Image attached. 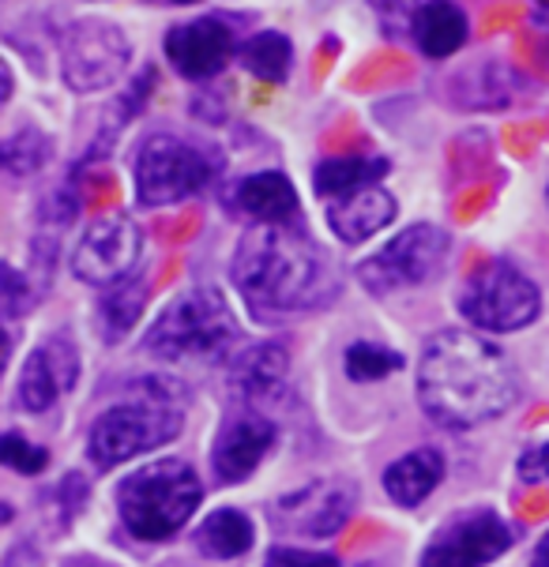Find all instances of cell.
<instances>
[{"label": "cell", "mask_w": 549, "mask_h": 567, "mask_svg": "<svg viewBox=\"0 0 549 567\" xmlns=\"http://www.w3.org/2000/svg\"><path fill=\"white\" fill-rule=\"evenodd\" d=\"M519 377L500 346L475 331H437L418 361V402L445 429H475L516 406Z\"/></svg>", "instance_id": "cell-1"}, {"label": "cell", "mask_w": 549, "mask_h": 567, "mask_svg": "<svg viewBox=\"0 0 549 567\" xmlns=\"http://www.w3.org/2000/svg\"><path fill=\"white\" fill-rule=\"evenodd\" d=\"M241 301L260 320L321 312L339 297V271L297 226H253L230 267Z\"/></svg>", "instance_id": "cell-2"}, {"label": "cell", "mask_w": 549, "mask_h": 567, "mask_svg": "<svg viewBox=\"0 0 549 567\" xmlns=\"http://www.w3.org/2000/svg\"><path fill=\"white\" fill-rule=\"evenodd\" d=\"M185 425L177 388L166 380L140 383V395L102 410L87 436V455L99 470H113L129 458H140L170 440H177Z\"/></svg>", "instance_id": "cell-3"}, {"label": "cell", "mask_w": 549, "mask_h": 567, "mask_svg": "<svg viewBox=\"0 0 549 567\" xmlns=\"http://www.w3.org/2000/svg\"><path fill=\"white\" fill-rule=\"evenodd\" d=\"M237 342V320L215 286H192L173 297L148 327L143 350L166 364H215Z\"/></svg>", "instance_id": "cell-4"}, {"label": "cell", "mask_w": 549, "mask_h": 567, "mask_svg": "<svg viewBox=\"0 0 549 567\" xmlns=\"http://www.w3.org/2000/svg\"><path fill=\"white\" fill-rule=\"evenodd\" d=\"M204 499L196 470L181 458H162L132 470L118 488V512L124 530L140 542H170L185 530L192 512Z\"/></svg>", "instance_id": "cell-5"}, {"label": "cell", "mask_w": 549, "mask_h": 567, "mask_svg": "<svg viewBox=\"0 0 549 567\" xmlns=\"http://www.w3.org/2000/svg\"><path fill=\"white\" fill-rule=\"evenodd\" d=\"M132 177H136V199L143 207H173L211 185L215 158L200 143L181 140L173 132H155L140 143Z\"/></svg>", "instance_id": "cell-6"}, {"label": "cell", "mask_w": 549, "mask_h": 567, "mask_svg": "<svg viewBox=\"0 0 549 567\" xmlns=\"http://www.w3.org/2000/svg\"><path fill=\"white\" fill-rule=\"evenodd\" d=\"M459 312L467 316L478 331L508 334L523 331L527 323L538 320L542 312V293L519 267L508 259H486L467 275L459 290Z\"/></svg>", "instance_id": "cell-7"}, {"label": "cell", "mask_w": 549, "mask_h": 567, "mask_svg": "<svg viewBox=\"0 0 549 567\" xmlns=\"http://www.w3.org/2000/svg\"><path fill=\"white\" fill-rule=\"evenodd\" d=\"M61 80L75 94L105 91L129 72L132 64V42L113 19L87 16L75 19L61 31Z\"/></svg>", "instance_id": "cell-8"}, {"label": "cell", "mask_w": 549, "mask_h": 567, "mask_svg": "<svg viewBox=\"0 0 549 567\" xmlns=\"http://www.w3.org/2000/svg\"><path fill=\"white\" fill-rule=\"evenodd\" d=\"M448 234L433 223H414L392 237L380 252L358 264V278L369 293H395L407 286H426L448 264Z\"/></svg>", "instance_id": "cell-9"}, {"label": "cell", "mask_w": 549, "mask_h": 567, "mask_svg": "<svg viewBox=\"0 0 549 567\" xmlns=\"http://www.w3.org/2000/svg\"><path fill=\"white\" fill-rule=\"evenodd\" d=\"M143 252V234L129 215L99 218L83 229L72 252V275L87 286H113L136 271Z\"/></svg>", "instance_id": "cell-10"}, {"label": "cell", "mask_w": 549, "mask_h": 567, "mask_svg": "<svg viewBox=\"0 0 549 567\" xmlns=\"http://www.w3.org/2000/svg\"><path fill=\"white\" fill-rule=\"evenodd\" d=\"M237 31L234 23L223 16H196L185 19V23L170 27L166 31V61L177 75H185L192 83L215 80L218 72L226 69L237 56Z\"/></svg>", "instance_id": "cell-11"}, {"label": "cell", "mask_w": 549, "mask_h": 567, "mask_svg": "<svg viewBox=\"0 0 549 567\" xmlns=\"http://www.w3.org/2000/svg\"><path fill=\"white\" fill-rule=\"evenodd\" d=\"M358 507V488L343 477H324L305 488H294L283 499H275L272 515L275 526L297 537H332L346 526V518Z\"/></svg>", "instance_id": "cell-12"}, {"label": "cell", "mask_w": 549, "mask_h": 567, "mask_svg": "<svg viewBox=\"0 0 549 567\" xmlns=\"http://www.w3.org/2000/svg\"><path fill=\"white\" fill-rule=\"evenodd\" d=\"M512 530L494 512H470L440 526L421 553V567H486L508 553Z\"/></svg>", "instance_id": "cell-13"}, {"label": "cell", "mask_w": 549, "mask_h": 567, "mask_svg": "<svg viewBox=\"0 0 549 567\" xmlns=\"http://www.w3.org/2000/svg\"><path fill=\"white\" fill-rule=\"evenodd\" d=\"M80 380V350L69 334H53L42 346H34L23 361L16 383V402L27 413H45L61 395H69Z\"/></svg>", "instance_id": "cell-14"}, {"label": "cell", "mask_w": 549, "mask_h": 567, "mask_svg": "<svg viewBox=\"0 0 549 567\" xmlns=\"http://www.w3.org/2000/svg\"><path fill=\"white\" fill-rule=\"evenodd\" d=\"M275 444V425L260 413H241L218 432L211 447V466L223 485H237L253 477V470L264 463V455Z\"/></svg>", "instance_id": "cell-15"}, {"label": "cell", "mask_w": 549, "mask_h": 567, "mask_svg": "<svg viewBox=\"0 0 549 567\" xmlns=\"http://www.w3.org/2000/svg\"><path fill=\"white\" fill-rule=\"evenodd\" d=\"M286 380H291V353L278 342L248 346L230 364V391L241 402H272L286 391Z\"/></svg>", "instance_id": "cell-16"}, {"label": "cell", "mask_w": 549, "mask_h": 567, "mask_svg": "<svg viewBox=\"0 0 549 567\" xmlns=\"http://www.w3.org/2000/svg\"><path fill=\"white\" fill-rule=\"evenodd\" d=\"M234 207L245 218H253L256 226H294V218L302 215L297 192L291 177H283L278 169L253 173V177L234 185Z\"/></svg>", "instance_id": "cell-17"}, {"label": "cell", "mask_w": 549, "mask_h": 567, "mask_svg": "<svg viewBox=\"0 0 549 567\" xmlns=\"http://www.w3.org/2000/svg\"><path fill=\"white\" fill-rule=\"evenodd\" d=\"M392 218H395V199H392V192H384L380 185L358 188V192H350V196L327 204V223H332V234L339 237L343 245L369 241V237L380 234Z\"/></svg>", "instance_id": "cell-18"}, {"label": "cell", "mask_w": 549, "mask_h": 567, "mask_svg": "<svg viewBox=\"0 0 549 567\" xmlns=\"http://www.w3.org/2000/svg\"><path fill=\"white\" fill-rule=\"evenodd\" d=\"M470 34V23L464 8L451 4V0H426L421 8H414L410 19V38L418 42V50L433 56V61H445V56L464 50Z\"/></svg>", "instance_id": "cell-19"}, {"label": "cell", "mask_w": 549, "mask_h": 567, "mask_svg": "<svg viewBox=\"0 0 549 567\" xmlns=\"http://www.w3.org/2000/svg\"><path fill=\"white\" fill-rule=\"evenodd\" d=\"M451 91H456V105L505 110L519 94V75L505 61H478L470 69H459V75L451 80Z\"/></svg>", "instance_id": "cell-20"}, {"label": "cell", "mask_w": 549, "mask_h": 567, "mask_svg": "<svg viewBox=\"0 0 549 567\" xmlns=\"http://www.w3.org/2000/svg\"><path fill=\"white\" fill-rule=\"evenodd\" d=\"M440 477H445V455L437 447H418L384 470V493L399 507H418L440 485Z\"/></svg>", "instance_id": "cell-21"}, {"label": "cell", "mask_w": 549, "mask_h": 567, "mask_svg": "<svg viewBox=\"0 0 549 567\" xmlns=\"http://www.w3.org/2000/svg\"><path fill=\"white\" fill-rule=\"evenodd\" d=\"M384 177H388V162L384 158H324L313 169V188L332 204V199H343L358 188L380 185Z\"/></svg>", "instance_id": "cell-22"}, {"label": "cell", "mask_w": 549, "mask_h": 567, "mask_svg": "<svg viewBox=\"0 0 549 567\" xmlns=\"http://www.w3.org/2000/svg\"><path fill=\"white\" fill-rule=\"evenodd\" d=\"M256 542V530L245 515L234 512V507H223V512L207 515L200 523V530L192 534V545L196 553L211 556V560H237L241 553H248Z\"/></svg>", "instance_id": "cell-23"}, {"label": "cell", "mask_w": 549, "mask_h": 567, "mask_svg": "<svg viewBox=\"0 0 549 567\" xmlns=\"http://www.w3.org/2000/svg\"><path fill=\"white\" fill-rule=\"evenodd\" d=\"M237 61L260 83H286L294 69V42L283 31H256L237 45Z\"/></svg>", "instance_id": "cell-24"}, {"label": "cell", "mask_w": 549, "mask_h": 567, "mask_svg": "<svg viewBox=\"0 0 549 567\" xmlns=\"http://www.w3.org/2000/svg\"><path fill=\"white\" fill-rule=\"evenodd\" d=\"M143 305H148V282L136 275L121 278V282L105 286V297L99 305V327L105 334V342H121L124 334L136 327Z\"/></svg>", "instance_id": "cell-25"}, {"label": "cell", "mask_w": 549, "mask_h": 567, "mask_svg": "<svg viewBox=\"0 0 549 567\" xmlns=\"http://www.w3.org/2000/svg\"><path fill=\"white\" fill-rule=\"evenodd\" d=\"M53 158V140L42 128H19L16 136L0 140V173L31 177Z\"/></svg>", "instance_id": "cell-26"}, {"label": "cell", "mask_w": 549, "mask_h": 567, "mask_svg": "<svg viewBox=\"0 0 549 567\" xmlns=\"http://www.w3.org/2000/svg\"><path fill=\"white\" fill-rule=\"evenodd\" d=\"M403 369V353L388 350L380 342H354L346 350V377L354 383H373V380H388L392 372Z\"/></svg>", "instance_id": "cell-27"}, {"label": "cell", "mask_w": 549, "mask_h": 567, "mask_svg": "<svg viewBox=\"0 0 549 567\" xmlns=\"http://www.w3.org/2000/svg\"><path fill=\"white\" fill-rule=\"evenodd\" d=\"M38 297H42V286L27 271H19V267L0 259V316L19 320V316H27L34 309Z\"/></svg>", "instance_id": "cell-28"}, {"label": "cell", "mask_w": 549, "mask_h": 567, "mask_svg": "<svg viewBox=\"0 0 549 567\" xmlns=\"http://www.w3.org/2000/svg\"><path fill=\"white\" fill-rule=\"evenodd\" d=\"M0 466L16 470V474H23V477H34L50 466V451L31 444V440L19 436V432H0Z\"/></svg>", "instance_id": "cell-29"}, {"label": "cell", "mask_w": 549, "mask_h": 567, "mask_svg": "<svg viewBox=\"0 0 549 567\" xmlns=\"http://www.w3.org/2000/svg\"><path fill=\"white\" fill-rule=\"evenodd\" d=\"M264 567H339V560L327 553H305V549H272Z\"/></svg>", "instance_id": "cell-30"}, {"label": "cell", "mask_w": 549, "mask_h": 567, "mask_svg": "<svg viewBox=\"0 0 549 567\" xmlns=\"http://www.w3.org/2000/svg\"><path fill=\"white\" fill-rule=\"evenodd\" d=\"M519 477L523 482H546L549 477V440L546 444H538L531 451H523V458H519Z\"/></svg>", "instance_id": "cell-31"}, {"label": "cell", "mask_w": 549, "mask_h": 567, "mask_svg": "<svg viewBox=\"0 0 549 567\" xmlns=\"http://www.w3.org/2000/svg\"><path fill=\"white\" fill-rule=\"evenodd\" d=\"M0 567H42V553L34 549V542H19L8 549L4 564Z\"/></svg>", "instance_id": "cell-32"}, {"label": "cell", "mask_w": 549, "mask_h": 567, "mask_svg": "<svg viewBox=\"0 0 549 567\" xmlns=\"http://www.w3.org/2000/svg\"><path fill=\"white\" fill-rule=\"evenodd\" d=\"M12 91H16L12 69H8V64L0 61V110H4V105H8V99H12Z\"/></svg>", "instance_id": "cell-33"}, {"label": "cell", "mask_w": 549, "mask_h": 567, "mask_svg": "<svg viewBox=\"0 0 549 567\" xmlns=\"http://www.w3.org/2000/svg\"><path fill=\"white\" fill-rule=\"evenodd\" d=\"M8 361H12V334H8V327L0 323V372L8 369Z\"/></svg>", "instance_id": "cell-34"}, {"label": "cell", "mask_w": 549, "mask_h": 567, "mask_svg": "<svg viewBox=\"0 0 549 567\" xmlns=\"http://www.w3.org/2000/svg\"><path fill=\"white\" fill-rule=\"evenodd\" d=\"M61 567H113V564H105V560H99V556H69Z\"/></svg>", "instance_id": "cell-35"}, {"label": "cell", "mask_w": 549, "mask_h": 567, "mask_svg": "<svg viewBox=\"0 0 549 567\" xmlns=\"http://www.w3.org/2000/svg\"><path fill=\"white\" fill-rule=\"evenodd\" d=\"M535 567H549V534L538 542V549H535Z\"/></svg>", "instance_id": "cell-36"}, {"label": "cell", "mask_w": 549, "mask_h": 567, "mask_svg": "<svg viewBox=\"0 0 549 567\" xmlns=\"http://www.w3.org/2000/svg\"><path fill=\"white\" fill-rule=\"evenodd\" d=\"M4 523H12V507L0 504V526H4Z\"/></svg>", "instance_id": "cell-37"}, {"label": "cell", "mask_w": 549, "mask_h": 567, "mask_svg": "<svg viewBox=\"0 0 549 567\" xmlns=\"http://www.w3.org/2000/svg\"><path fill=\"white\" fill-rule=\"evenodd\" d=\"M162 4H177V8H189V4H200V0H162Z\"/></svg>", "instance_id": "cell-38"}, {"label": "cell", "mask_w": 549, "mask_h": 567, "mask_svg": "<svg viewBox=\"0 0 549 567\" xmlns=\"http://www.w3.org/2000/svg\"><path fill=\"white\" fill-rule=\"evenodd\" d=\"M538 4H542V8H549V0H538Z\"/></svg>", "instance_id": "cell-39"}, {"label": "cell", "mask_w": 549, "mask_h": 567, "mask_svg": "<svg viewBox=\"0 0 549 567\" xmlns=\"http://www.w3.org/2000/svg\"><path fill=\"white\" fill-rule=\"evenodd\" d=\"M362 567H377V564H362Z\"/></svg>", "instance_id": "cell-40"}, {"label": "cell", "mask_w": 549, "mask_h": 567, "mask_svg": "<svg viewBox=\"0 0 549 567\" xmlns=\"http://www.w3.org/2000/svg\"><path fill=\"white\" fill-rule=\"evenodd\" d=\"M546 199H549V192H546Z\"/></svg>", "instance_id": "cell-41"}]
</instances>
